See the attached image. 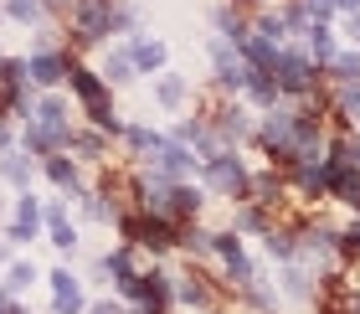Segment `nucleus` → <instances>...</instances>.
Masks as SVG:
<instances>
[{"label":"nucleus","mask_w":360,"mask_h":314,"mask_svg":"<svg viewBox=\"0 0 360 314\" xmlns=\"http://www.w3.org/2000/svg\"><path fill=\"white\" fill-rule=\"evenodd\" d=\"M68 82H72V93H77V103L88 108V119H93V129H103V134H119V113H113V98H108V82L98 77V73H88V68H68Z\"/></svg>","instance_id":"obj_1"},{"label":"nucleus","mask_w":360,"mask_h":314,"mask_svg":"<svg viewBox=\"0 0 360 314\" xmlns=\"http://www.w3.org/2000/svg\"><path fill=\"white\" fill-rule=\"evenodd\" d=\"M206 165V180H211V191H221V196H237V201H242V196H248V170H242V160L232 155V150H217V155H206L201 160Z\"/></svg>","instance_id":"obj_2"},{"label":"nucleus","mask_w":360,"mask_h":314,"mask_svg":"<svg viewBox=\"0 0 360 314\" xmlns=\"http://www.w3.org/2000/svg\"><path fill=\"white\" fill-rule=\"evenodd\" d=\"M273 82H278V93H314V62H309L304 52H278V68H273Z\"/></svg>","instance_id":"obj_3"},{"label":"nucleus","mask_w":360,"mask_h":314,"mask_svg":"<svg viewBox=\"0 0 360 314\" xmlns=\"http://www.w3.org/2000/svg\"><path fill=\"white\" fill-rule=\"evenodd\" d=\"M68 68H72V57L68 52H37L26 62V77L31 82H41V88H57L62 77H68Z\"/></svg>","instance_id":"obj_4"},{"label":"nucleus","mask_w":360,"mask_h":314,"mask_svg":"<svg viewBox=\"0 0 360 314\" xmlns=\"http://www.w3.org/2000/svg\"><path fill=\"white\" fill-rule=\"evenodd\" d=\"M165 42H150V37H134V46H129V62H134V73H160L165 68Z\"/></svg>","instance_id":"obj_5"},{"label":"nucleus","mask_w":360,"mask_h":314,"mask_svg":"<svg viewBox=\"0 0 360 314\" xmlns=\"http://www.w3.org/2000/svg\"><path fill=\"white\" fill-rule=\"evenodd\" d=\"M248 77H252V68H248V62H242V57H232V52H226V46H217V82H221V88H248Z\"/></svg>","instance_id":"obj_6"},{"label":"nucleus","mask_w":360,"mask_h":314,"mask_svg":"<svg viewBox=\"0 0 360 314\" xmlns=\"http://www.w3.org/2000/svg\"><path fill=\"white\" fill-rule=\"evenodd\" d=\"M52 289H57V314H83V309H88L83 289H77V278H72L68 268L52 273Z\"/></svg>","instance_id":"obj_7"},{"label":"nucleus","mask_w":360,"mask_h":314,"mask_svg":"<svg viewBox=\"0 0 360 314\" xmlns=\"http://www.w3.org/2000/svg\"><path fill=\"white\" fill-rule=\"evenodd\" d=\"M37 222H41V206L21 191V201H15V222H11V242H31V237H37Z\"/></svg>","instance_id":"obj_8"},{"label":"nucleus","mask_w":360,"mask_h":314,"mask_svg":"<svg viewBox=\"0 0 360 314\" xmlns=\"http://www.w3.org/2000/svg\"><path fill=\"white\" fill-rule=\"evenodd\" d=\"M175 294H180V299H186V304H195V309H211V304L221 299V294L211 289V278H206V273H191V278H186V284H180Z\"/></svg>","instance_id":"obj_9"},{"label":"nucleus","mask_w":360,"mask_h":314,"mask_svg":"<svg viewBox=\"0 0 360 314\" xmlns=\"http://www.w3.org/2000/svg\"><path fill=\"white\" fill-rule=\"evenodd\" d=\"M304 42H309V62H330L335 52H340V46H335V31L330 26H304Z\"/></svg>","instance_id":"obj_10"},{"label":"nucleus","mask_w":360,"mask_h":314,"mask_svg":"<svg viewBox=\"0 0 360 314\" xmlns=\"http://www.w3.org/2000/svg\"><path fill=\"white\" fill-rule=\"evenodd\" d=\"M155 98H160V108H180V103H186V77L165 73V77L155 82Z\"/></svg>","instance_id":"obj_11"},{"label":"nucleus","mask_w":360,"mask_h":314,"mask_svg":"<svg viewBox=\"0 0 360 314\" xmlns=\"http://www.w3.org/2000/svg\"><path fill=\"white\" fill-rule=\"evenodd\" d=\"M330 73L340 88H350V82H360V52H335L330 57Z\"/></svg>","instance_id":"obj_12"},{"label":"nucleus","mask_w":360,"mask_h":314,"mask_svg":"<svg viewBox=\"0 0 360 314\" xmlns=\"http://www.w3.org/2000/svg\"><path fill=\"white\" fill-rule=\"evenodd\" d=\"M46 227H52V247H62V253H72V247H77V232L68 227L62 206H52V211H46Z\"/></svg>","instance_id":"obj_13"},{"label":"nucleus","mask_w":360,"mask_h":314,"mask_svg":"<svg viewBox=\"0 0 360 314\" xmlns=\"http://www.w3.org/2000/svg\"><path fill=\"white\" fill-rule=\"evenodd\" d=\"M31 113H37V124H68V103H62L57 93H46V98H41V103L31 108Z\"/></svg>","instance_id":"obj_14"},{"label":"nucleus","mask_w":360,"mask_h":314,"mask_svg":"<svg viewBox=\"0 0 360 314\" xmlns=\"http://www.w3.org/2000/svg\"><path fill=\"white\" fill-rule=\"evenodd\" d=\"M46 175H52L57 186H68V191H77V165H72L68 155H52V160H46Z\"/></svg>","instance_id":"obj_15"},{"label":"nucleus","mask_w":360,"mask_h":314,"mask_svg":"<svg viewBox=\"0 0 360 314\" xmlns=\"http://www.w3.org/2000/svg\"><path fill=\"white\" fill-rule=\"evenodd\" d=\"M31 284H37V268H31V263H11L6 268V294H21Z\"/></svg>","instance_id":"obj_16"},{"label":"nucleus","mask_w":360,"mask_h":314,"mask_svg":"<svg viewBox=\"0 0 360 314\" xmlns=\"http://www.w3.org/2000/svg\"><path fill=\"white\" fill-rule=\"evenodd\" d=\"M0 175H6V180H15V186H26V180H31V165H26V155H6V160H0Z\"/></svg>","instance_id":"obj_17"},{"label":"nucleus","mask_w":360,"mask_h":314,"mask_svg":"<svg viewBox=\"0 0 360 314\" xmlns=\"http://www.w3.org/2000/svg\"><path fill=\"white\" fill-rule=\"evenodd\" d=\"M11 21H41V0H6Z\"/></svg>","instance_id":"obj_18"},{"label":"nucleus","mask_w":360,"mask_h":314,"mask_svg":"<svg viewBox=\"0 0 360 314\" xmlns=\"http://www.w3.org/2000/svg\"><path fill=\"white\" fill-rule=\"evenodd\" d=\"M129 73H134L129 52H113V57H108V68H103V77H108V82H129Z\"/></svg>","instance_id":"obj_19"},{"label":"nucleus","mask_w":360,"mask_h":314,"mask_svg":"<svg viewBox=\"0 0 360 314\" xmlns=\"http://www.w3.org/2000/svg\"><path fill=\"white\" fill-rule=\"evenodd\" d=\"M283 284H288V299H309V294H314V289H309V273H304V268H288Z\"/></svg>","instance_id":"obj_20"},{"label":"nucleus","mask_w":360,"mask_h":314,"mask_svg":"<svg viewBox=\"0 0 360 314\" xmlns=\"http://www.w3.org/2000/svg\"><path fill=\"white\" fill-rule=\"evenodd\" d=\"M88 314H129V309H124V304H108V299H103V304H88Z\"/></svg>","instance_id":"obj_21"},{"label":"nucleus","mask_w":360,"mask_h":314,"mask_svg":"<svg viewBox=\"0 0 360 314\" xmlns=\"http://www.w3.org/2000/svg\"><path fill=\"white\" fill-rule=\"evenodd\" d=\"M345 31H350V37L360 42V11H350V15H345Z\"/></svg>","instance_id":"obj_22"},{"label":"nucleus","mask_w":360,"mask_h":314,"mask_svg":"<svg viewBox=\"0 0 360 314\" xmlns=\"http://www.w3.org/2000/svg\"><path fill=\"white\" fill-rule=\"evenodd\" d=\"M0 144H11V129H6V124H0Z\"/></svg>","instance_id":"obj_23"},{"label":"nucleus","mask_w":360,"mask_h":314,"mask_svg":"<svg viewBox=\"0 0 360 314\" xmlns=\"http://www.w3.org/2000/svg\"><path fill=\"white\" fill-rule=\"evenodd\" d=\"M350 314H360V294H355V299H350Z\"/></svg>","instance_id":"obj_24"}]
</instances>
